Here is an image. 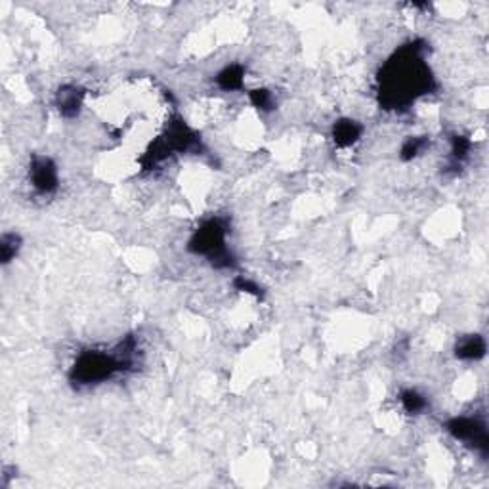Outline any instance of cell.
Segmentation results:
<instances>
[{
    "label": "cell",
    "mask_w": 489,
    "mask_h": 489,
    "mask_svg": "<svg viewBox=\"0 0 489 489\" xmlns=\"http://www.w3.org/2000/svg\"><path fill=\"white\" fill-rule=\"evenodd\" d=\"M384 98L390 107H396L406 102H411L418 94H425L430 88V73L428 67L418 58V46H409L401 50L399 56L390 59L384 69Z\"/></svg>",
    "instance_id": "cell-1"
},
{
    "label": "cell",
    "mask_w": 489,
    "mask_h": 489,
    "mask_svg": "<svg viewBox=\"0 0 489 489\" xmlns=\"http://www.w3.org/2000/svg\"><path fill=\"white\" fill-rule=\"evenodd\" d=\"M130 361L126 358H119V355L102 354V352H86L78 358L73 369V380H77L81 384H92V382H100V380L110 379L111 375L117 373L119 369H124Z\"/></svg>",
    "instance_id": "cell-2"
},
{
    "label": "cell",
    "mask_w": 489,
    "mask_h": 489,
    "mask_svg": "<svg viewBox=\"0 0 489 489\" xmlns=\"http://www.w3.org/2000/svg\"><path fill=\"white\" fill-rule=\"evenodd\" d=\"M224 237V225L213 220V222L205 224L199 232L195 233L194 239L189 241V249L197 252V254L211 257L216 266H230V254L225 251Z\"/></svg>",
    "instance_id": "cell-3"
},
{
    "label": "cell",
    "mask_w": 489,
    "mask_h": 489,
    "mask_svg": "<svg viewBox=\"0 0 489 489\" xmlns=\"http://www.w3.org/2000/svg\"><path fill=\"white\" fill-rule=\"evenodd\" d=\"M447 430L461 442L472 444L476 449L488 451V432L483 423L472 417H457L447 423Z\"/></svg>",
    "instance_id": "cell-4"
},
{
    "label": "cell",
    "mask_w": 489,
    "mask_h": 489,
    "mask_svg": "<svg viewBox=\"0 0 489 489\" xmlns=\"http://www.w3.org/2000/svg\"><path fill=\"white\" fill-rule=\"evenodd\" d=\"M29 176H31L33 187L39 194H52L58 189V168L48 157H35Z\"/></svg>",
    "instance_id": "cell-5"
},
{
    "label": "cell",
    "mask_w": 489,
    "mask_h": 489,
    "mask_svg": "<svg viewBox=\"0 0 489 489\" xmlns=\"http://www.w3.org/2000/svg\"><path fill=\"white\" fill-rule=\"evenodd\" d=\"M56 103H58L59 113L64 117L78 115L81 105H83V92L77 86H64V88H59Z\"/></svg>",
    "instance_id": "cell-6"
},
{
    "label": "cell",
    "mask_w": 489,
    "mask_h": 489,
    "mask_svg": "<svg viewBox=\"0 0 489 489\" xmlns=\"http://www.w3.org/2000/svg\"><path fill=\"white\" fill-rule=\"evenodd\" d=\"M361 136V126L355 121H350V119H342L335 124L333 129V138H335V143L338 148H350L354 146Z\"/></svg>",
    "instance_id": "cell-7"
},
{
    "label": "cell",
    "mask_w": 489,
    "mask_h": 489,
    "mask_svg": "<svg viewBox=\"0 0 489 489\" xmlns=\"http://www.w3.org/2000/svg\"><path fill=\"white\" fill-rule=\"evenodd\" d=\"M455 354H457L459 360H480L485 355V342H483L482 336L470 335L461 338L455 348Z\"/></svg>",
    "instance_id": "cell-8"
},
{
    "label": "cell",
    "mask_w": 489,
    "mask_h": 489,
    "mask_svg": "<svg viewBox=\"0 0 489 489\" xmlns=\"http://www.w3.org/2000/svg\"><path fill=\"white\" fill-rule=\"evenodd\" d=\"M243 77L245 71L241 65H230L216 77V83L224 90H237V88L243 86Z\"/></svg>",
    "instance_id": "cell-9"
},
{
    "label": "cell",
    "mask_w": 489,
    "mask_h": 489,
    "mask_svg": "<svg viewBox=\"0 0 489 489\" xmlns=\"http://www.w3.org/2000/svg\"><path fill=\"white\" fill-rule=\"evenodd\" d=\"M21 247L20 235L16 233H4L0 239V254H2V264H8L12 260Z\"/></svg>",
    "instance_id": "cell-10"
},
{
    "label": "cell",
    "mask_w": 489,
    "mask_h": 489,
    "mask_svg": "<svg viewBox=\"0 0 489 489\" xmlns=\"http://www.w3.org/2000/svg\"><path fill=\"white\" fill-rule=\"evenodd\" d=\"M401 406H403V409H406L407 413H413V415H417V413L425 411L426 409V399L425 396H420L418 392H415V390H406V392L401 394Z\"/></svg>",
    "instance_id": "cell-11"
},
{
    "label": "cell",
    "mask_w": 489,
    "mask_h": 489,
    "mask_svg": "<svg viewBox=\"0 0 489 489\" xmlns=\"http://www.w3.org/2000/svg\"><path fill=\"white\" fill-rule=\"evenodd\" d=\"M425 148V138H409V140H406V143H403V148H401V159H403V161H411V159H415Z\"/></svg>",
    "instance_id": "cell-12"
},
{
    "label": "cell",
    "mask_w": 489,
    "mask_h": 489,
    "mask_svg": "<svg viewBox=\"0 0 489 489\" xmlns=\"http://www.w3.org/2000/svg\"><path fill=\"white\" fill-rule=\"evenodd\" d=\"M469 151H470L469 140L463 138V136H455V138H453V142H451V157H453L455 161H463L464 157L469 155Z\"/></svg>",
    "instance_id": "cell-13"
},
{
    "label": "cell",
    "mask_w": 489,
    "mask_h": 489,
    "mask_svg": "<svg viewBox=\"0 0 489 489\" xmlns=\"http://www.w3.org/2000/svg\"><path fill=\"white\" fill-rule=\"evenodd\" d=\"M251 102L257 105L258 110H271V105H273V98H271V94L268 90H264V88H260V90H252L251 92Z\"/></svg>",
    "instance_id": "cell-14"
},
{
    "label": "cell",
    "mask_w": 489,
    "mask_h": 489,
    "mask_svg": "<svg viewBox=\"0 0 489 489\" xmlns=\"http://www.w3.org/2000/svg\"><path fill=\"white\" fill-rule=\"evenodd\" d=\"M237 287L239 289L247 290V293H252V295H260V289H258L257 285L251 283L249 279H243V277H241V279L237 281Z\"/></svg>",
    "instance_id": "cell-15"
}]
</instances>
